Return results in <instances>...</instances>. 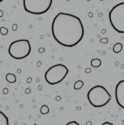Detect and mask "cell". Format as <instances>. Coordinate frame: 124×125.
<instances>
[{
	"instance_id": "18",
	"label": "cell",
	"mask_w": 124,
	"mask_h": 125,
	"mask_svg": "<svg viewBox=\"0 0 124 125\" xmlns=\"http://www.w3.org/2000/svg\"><path fill=\"white\" fill-rule=\"evenodd\" d=\"M34 125H37V124H34Z\"/></svg>"
},
{
	"instance_id": "15",
	"label": "cell",
	"mask_w": 124,
	"mask_h": 125,
	"mask_svg": "<svg viewBox=\"0 0 124 125\" xmlns=\"http://www.w3.org/2000/svg\"><path fill=\"white\" fill-rule=\"evenodd\" d=\"M0 30H1V33H2V34H6V33H7V29H5V28H3V27L0 29Z\"/></svg>"
},
{
	"instance_id": "6",
	"label": "cell",
	"mask_w": 124,
	"mask_h": 125,
	"mask_svg": "<svg viewBox=\"0 0 124 125\" xmlns=\"http://www.w3.org/2000/svg\"><path fill=\"white\" fill-rule=\"evenodd\" d=\"M109 21L116 32L124 33V2L115 5L110 10Z\"/></svg>"
},
{
	"instance_id": "11",
	"label": "cell",
	"mask_w": 124,
	"mask_h": 125,
	"mask_svg": "<svg viewBox=\"0 0 124 125\" xmlns=\"http://www.w3.org/2000/svg\"><path fill=\"white\" fill-rule=\"evenodd\" d=\"M121 50H122L121 43H116L114 45V47H113V52H114V53H119V52H121Z\"/></svg>"
},
{
	"instance_id": "3",
	"label": "cell",
	"mask_w": 124,
	"mask_h": 125,
	"mask_svg": "<svg viewBox=\"0 0 124 125\" xmlns=\"http://www.w3.org/2000/svg\"><path fill=\"white\" fill-rule=\"evenodd\" d=\"M31 52V45L27 39H18L15 40L9 45L8 53L14 59L20 60L27 57Z\"/></svg>"
},
{
	"instance_id": "17",
	"label": "cell",
	"mask_w": 124,
	"mask_h": 125,
	"mask_svg": "<svg viewBox=\"0 0 124 125\" xmlns=\"http://www.w3.org/2000/svg\"><path fill=\"white\" fill-rule=\"evenodd\" d=\"M2 1H3V0H0V3H1V2H2Z\"/></svg>"
},
{
	"instance_id": "12",
	"label": "cell",
	"mask_w": 124,
	"mask_h": 125,
	"mask_svg": "<svg viewBox=\"0 0 124 125\" xmlns=\"http://www.w3.org/2000/svg\"><path fill=\"white\" fill-rule=\"evenodd\" d=\"M81 87H83V81H82V80L76 81L75 84H74V88H75L76 90H78V89H80Z\"/></svg>"
},
{
	"instance_id": "1",
	"label": "cell",
	"mask_w": 124,
	"mask_h": 125,
	"mask_svg": "<svg viewBox=\"0 0 124 125\" xmlns=\"http://www.w3.org/2000/svg\"><path fill=\"white\" fill-rule=\"evenodd\" d=\"M52 36L64 47H74L84 36V26L81 19L70 13L60 12L52 21Z\"/></svg>"
},
{
	"instance_id": "16",
	"label": "cell",
	"mask_w": 124,
	"mask_h": 125,
	"mask_svg": "<svg viewBox=\"0 0 124 125\" xmlns=\"http://www.w3.org/2000/svg\"><path fill=\"white\" fill-rule=\"evenodd\" d=\"M101 125H114L113 123H111V122H108V121H106V122H104V123H102Z\"/></svg>"
},
{
	"instance_id": "13",
	"label": "cell",
	"mask_w": 124,
	"mask_h": 125,
	"mask_svg": "<svg viewBox=\"0 0 124 125\" xmlns=\"http://www.w3.org/2000/svg\"><path fill=\"white\" fill-rule=\"evenodd\" d=\"M40 112L42 113V114H47L49 112V108L46 105H43L42 107H41V109H40Z\"/></svg>"
},
{
	"instance_id": "5",
	"label": "cell",
	"mask_w": 124,
	"mask_h": 125,
	"mask_svg": "<svg viewBox=\"0 0 124 125\" xmlns=\"http://www.w3.org/2000/svg\"><path fill=\"white\" fill-rule=\"evenodd\" d=\"M52 2L53 0H23V8L30 14L41 15L50 9Z\"/></svg>"
},
{
	"instance_id": "4",
	"label": "cell",
	"mask_w": 124,
	"mask_h": 125,
	"mask_svg": "<svg viewBox=\"0 0 124 125\" xmlns=\"http://www.w3.org/2000/svg\"><path fill=\"white\" fill-rule=\"evenodd\" d=\"M68 68L64 64H56L51 66L45 72V81L50 85H55L62 82L68 74Z\"/></svg>"
},
{
	"instance_id": "9",
	"label": "cell",
	"mask_w": 124,
	"mask_h": 125,
	"mask_svg": "<svg viewBox=\"0 0 124 125\" xmlns=\"http://www.w3.org/2000/svg\"><path fill=\"white\" fill-rule=\"evenodd\" d=\"M6 80L9 82V83H14L16 81V77L14 74L12 73H7L6 74Z\"/></svg>"
},
{
	"instance_id": "10",
	"label": "cell",
	"mask_w": 124,
	"mask_h": 125,
	"mask_svg": "<svg viewBox=\"0 0 124 125\" xmlns=\"http://www.w3.org/2000/svg\"><path fill=\"white\" fill-rule=\"evenodd\" d=\"M101 60L100 59H92L91 60V66L92 67H99L101 65Z\"/></svg>"
},
{
	"instance_id": "14",
	"label": "cell",
	"mask_w": 124,
	"mask_h": 125,
	"mask_svg": "<svg viewBox=\"0 0 124 125\" xmlns=\"http://www.w3.org/2000/svg\"><path fill=\"white\" fill-rule=\"evenodd\" d=\"M66 125H80L77 121H70V122H68Z\"/></svg>"
},
{
	"instance_id": "2",
	"label": "cell",
	"mask_w": 124,
	"mask_h": 125,
	"mask_svg": "<svg viewBox=\"0 0 124 125\" xmlns=\"http://www.w3.org/2000/svg\"><path fill=\"white\" fill-rule=\"evenodd\" d=\"M87 99L92 106L99 108L105 106L111 100V95L105 87L102 85H95L88 91Z\"/></svg>"
},
{
	"instance_id": "8",
	"label": "cell",
	"mask_w": 124,
	"mask_h": 125,
	"mask_svg": "<svg viewBox=\"0 0 124 125\" xmlns=\"http://www.w3.org/2000/svg\"><path fill=\"white\" fill-rule=\"evenodd\" d=\"M0 125H9L8 117L2 111H0Z\"/></svg>"
},
{
	"instance_id": "7",
	"label": "cell",
	"mask_w": 124,
	"mask_h": 125,
	"mask_svg": "<svg viewBox=\"0 0 124 125\" xmlns=\"http://www.w3.org/2000/svg\"><path fill=\"white\" fill-rule=\"evenodd\" d=\"M115 99L118 105L124 109V79L119 81L115 87Z\"/></svg>"
},
{
	"instance_id": "19",
	"label": "cell",
	"mask_w": 124,
	"mask_h": 125,
	"mask_svg": "<svg viewBox=\"0 0 124 125\" xmlns=\"http://www.w3.org/2000/svg\"><path fill=\"white\" fill-rule=\"evenodd\" d=\"M24 125H26V124H24Z\"/></svg>"
}]
</instances>
